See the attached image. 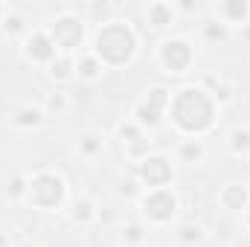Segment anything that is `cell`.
I'll return each mask as SVG.
<instances>
[{
    "label": "cell",
    "mask_w": 250,
    "mask_h": 247,
    "mask_svg": "<svg viewBox=\"0 0 250 247\" xmlns=\"http://www.w3.org/2000/svg\"><path fill=\"white\" fill-rule=\"evenodd\" d=\"M218 102L204 84H187L181 90H172V105H169V120L184 137H204L207 131L215 128L218 120Z\"/></svg>",
    "instance_id": "6da1fadb"
},
{
    "label": "cell",
    "mask_w": 250,
    "mask_h": 247,
    "mask_svg": "<svg viewBox=\"0 0 250 247\" xmlns=\"http://www.w3.org/2000/svg\"><path fill=\"white\" fill-rule=\"evenodd\" d=\"M140 50V35L128 21H108L102 26H96L93 32V47L90 53L102 62V67H128L137 59Z\"/></svg>",
    "instance_id": "7a4b0ae2"
},
{
    "label": "cell",
    "mask_w": 250,
    "mask_h": 247,
    "mask_svg": "<svg viewBox=\"0 0 250 247\" xmlns=\"http://www.w3.org/2000/svg\"><path fill=\"white\" fill-rule=\"evenodd\" d=\"M67 201V184L59 172L53 169H41L29 178V192H26V204L41 209V212H56L62 209Z\"/></svg>",
    "instance_id": "3957f363"
},
{
    "label": "cell",
    "mask_w": 250,
    "mask_h": 247,
    "mask_svg": "<svg viewBox=\"0 0 250 247\" xmlns=\"http://www.w3.org/2000/svg\"><path fill=\"white\" fill-rule=\"evenodd\" d=\"M84 23L87 21L73 15V12H62V15H56L50 21L47 32H50V38H53V44H56V50L62 56H76L84 47V38H87V26Z\"/></svg>",
    "instance_id": "277c9868"
},
{
    "label": "cell",
    "mask_w": 250,
    "mask_h": 247,
    "mask_svg": "<svg viewBox=\"0 0 250 247\" xmlns=\"http://www.w3.org/2000/svg\"><path fill=\"white\" fill-rule=\"evenodd\" d=\"M169 105H172V90L166 84H154L131 111V120L140 125L143 131H154L166 123V114H169Z\"/></svg>",
    "instance_id": "5b68a950"
},
{
    "label": "cell",
    "mask_w": 250,
    "mask_h": 247,
    "mask_svg": "<svg viewBox=\"0 0 250 247\" xmlns=\"http://www.w3.org/2000/svg\"><path fill=\"white\" fill-rule=\"evenodd\" d=\"M178 209H181V201H178L172 186H166V189H146L140 195V212L151 224H169L178 215Z\"/></svg>",
    "instance_id": "8992f818"
},
{
    "label": "cell",
    "mask_w": 250,
    "mask_h": 247,
    "mask_svg": "<svg viewBox=\"0 0 250 247\" xmlns=\"http://www.w3.org/2000/svg\"><path fill=\"white\" fill-rule=\"evenodd\" d=\"M157 62L166 73L172 76H181L187 73L189 67L195 64V44L184 38V35H175V38H166L160 41V50H157Z\"/></svg>",
    "instance_id": "52a82bcc"
},
{
    "label": "cell",
    "mask_w": 250,
    "mask_h": 247,
    "mask_svg": "<svg viewBox=\"0 0 250 247\" xmlns=\"http://www.w3.org/2000/svg\"><path fill=\"white\" fill-rule=\"evenodd\" d=\"M134 178L140 181L143 192L146 189H166V186H172L175 169H172V160L166 154H146L143 160H137Z\"/></svg>",
    "instance_id": "ba28073f"
},
{
    "label": "cell",
    "mask_w": 250,
    "mask_h": 247,
    "mask_svg": "<svg viewBox=\"0 0 250 247\" xmlns=\"http://www.w3.org/2000/svg\"><path fill=\"white\" fill-rule=\"evenodd\" d=\"M21 53H23L26 62L41 64V67H50L56 62V56H59V50H56V44H53L47 29H29V35L21 41Z\"/></svg>",
    "instance_id": "9c48e42d"
},
{
    "label": "cell",
    "mask_w": 250,
    "mask_h": 247,
    "mask_svg": "<svg viewBox=\"0 0 250 247\" xmlns=\"http://www.w3.org/2000/svg\"><path fill=\"white\" fill-rule=\"evenodd\" d=\"M215 15L227 26H236V23L245 26V23H250V0H221L215 6Z\"/></svg>",
    "instance_id": "30bf717a"
},
{
    "label": "cell",
    "mask_w": 250,
    "mask_h": 247,
    "mask_svg": "<svg viewBox=\"0 0 250 247\" xmlns=\"http://www.w3.org/2000/svg\"><path fill=\"white\" fill-rule=\"evenodd\" d=\"M218 204L227 209V212H245L250 204V192L248 186L242 184H224L218 192Z\"/></svg>",
    "instance_id": "8fae6325"
},
{
    "label": "cell",
    "mask_w": 250,
    "mask_h": 247,
    "mask_svg": "<svg viewBox=\"0 0 250 247\" xmlns=\"http://www.w3.org/2000/svg\"><path fill=\"white\" fill-rule=\"evenodd\" d=\"M146 21L151 29H166L178 21V12H175V3H166V0H154L146 6Z\"/></svg>",
    "instance_id": "7c38bea8"
},
{
    "label": "cell",
    "mask_w": 250,
    "mask_h": 247,
    "mask_svg": "<svg viewBox=\"0 0 250 247\" xmlns=\"http://www.w3.org/2000/svg\"><path fill=\"white\" fill-rule=\"evenodd\" d=\"M9 123L15 125V128H21V131H35V128H41V125L47 123V114H44V108L21 105V108H15V114L9 117Z\"/></svg>",
    "instance_id": "4fadbf2b"
},
{
    "label": "cell",
    "mask_w": 250,
    "mask_h": 247,
    "mask_svg": "<svg viewBox=\"0 0 250 247\" xmlns=\"http://www.w3.org/2000/svg\"><path fill=\"white\" fill-rule=\"evenodd\" d=\"M96 215H99V209H96V204H93L90 195H79V198H73V204H70V221H73V224H79V227L93 224Z\"/></svg>",
    "instance_id": "5bb4252c"
},
{
    "label": "cell",
    "mask_w": 250,
    "mask_h": 247,
    "mask_svg": "<svg viewBox=\"0 0 250 247\" xmlns=\"http://www.w3.org/2000/svg\"><path fill=\"white\" fill-rule=\"evenodd\" d=\"M102 73H105V67H102V62H99L93 53H82V56H76V79L93 84V82L102 79Z\"/></svg>",
    "instance_id": "9a60e30c"
},
{
    "label": "cell",
    "mask_w": 250,
    "mask_h": 247,
    "mask_svg": "<svg viewBox=\"0 0 250 247\" xmlns=\"http://www.w3.org/2000/svg\"><path fill=\"white\" fill-rule=\"evenodd\" d=\"M204 157H207L204 140H198V137H184V140L178 143V160H181V163L195 166V163H201Z\"/></svg>",
    "instance_id": "2e32d148"
},
{
    "label": "cell",
    "mask_w": 250,
    "mask_h": 247,
    "mask_svg": "<svg viewBox=\"0 0 250 247\" xmlns=\"http://www.w3.org/2000/svg\"><path fill=\"white\" fill-rule=\"evenodd\" d=\"M47 76L53 79V82H59V84H64V82H73L76 79V56H56V62L47 67Z\"/></svg>",
    "instance_id": "e0dca14e"
},
{
    "label": "cell",
    "mask_w": 250,
    "mask_h": 247,
    "mask_svg": "<svg viewBox=\"0 0 250 247\" xmlns=\"http://www.w3.org/2000/svg\"><path fill=\"white\" fill-rule=\"evenodd\" d=\"M0 32L6 35V38H26L29 35V23H26V18L21 15V12H15V9H9V15L0 21Z\"/></svg>",
    "instance_id": "ac0fdd59"
},
{
    "label": "cell",
    "mask_w": 250,
    "mask_h": 247,
    "mask_svg": "<svg viewBox=\"0 0 250 247\" xmlns=\"http://www.w3.org/2000/svg\"><path fill=\"white\" fill-rule=\"evenodd\" d=\"M201 35H204L207 44H224L230 38V26L224 21H218V18H207L201 23Z\"/></svg>",
    "instance_id": "d6986e66"
},
{
    "label": "cell",
    "mask_w": 250,
    "mask_h": 247,
    "mask_svg": "<svg viewBox=\"0 0 250 247\" xmlns=\"http://www.w3.org/2000/svg\"><path fill=\"white\" fill-rule=\"evenodd\" d=\"M102 148H105V137H102L99 131H84V134L79 137V154L96 157V154H102Z\"/></svg>",
    "instance_id": "ffe728a7"
},
{
    "label": "cell",
    "mask_w": 250,
    "mask_h": 247,
    "mask_svg": "<svg viewBox=\"0 0 250 247\" xmlns=\"http://www.w3.org/2000/svg\"><path fill=\"white\" fill-rule=\"evenodd\" d=\"M3 192H6V198H12V201H26L29 178H26V175H21V172H12V175H9V181H6V186H3Z\"/></svg>",
    "instance_id": "44dd1931"
},
{
    "label": "cell",
    "mask_w": 250,
    "mask_h": 247,
    "mask_svg": "<svg viewBox=\"0 0 250 247\" xmlns=\"http://www.w3.org/2000/svg\"><path fill=\"white\" fill-rule=\"evenodd\" d=\"M146 236H148V230H146L140 221H131V224H125L123 230H120V239H123V245H128V247H140L146 242Z\"/></svg>",
    "instance_id": "7402d4cb"
},
{
    "label": "cell",
    "mask_w": 250,
    "mask_h": 247,
    "mask_svg": "<svg viewBox=\"0 0 250 247\" xmlns=\"http://www.w3.org/2000/svg\"><path fill=\"white\" fill-rule=\"evenodd\" d=\"M230 151L236 157H248L250 154V131L248 128H233V134H230Z\"/></svg>",
    "instance_id": "603a6c76"
},
{
    "label": "cell",
    "mask_w": 250,
    "mask_h": 247,
    "mask_svg": "<svg viewBox=\"0 0 250 247\" xmlns=\"http://www.w3.org/2000/svg\"><path fill=\"white\" fill-rule=\"evenodd\" d=\"M114 21V6L111 3H90L87 6V23H108Z\"/></svg>",
    "instance_id": "cb8c5ba5"
},
{
    "label": "cell",
    "mask_w": 250,
    "mask_h": 247,
    "mask_svg": "<svg viewBox=\"0 0 250 247\" xmlns=\"http://www.w3.org/2000/svg\"><path fill=\"white\" fill-rule=\"evenodd\" d=\"M120 137H123V143L128 145V148L137 145V143H146V131L134 123V120H128V123L120 125Z\"/></svg>",
    "instance_id": "d4e9b609"
},
{
    "label": "cell",
    "mask_w": 250,
    "mask_h": 247,
    "mask_svg": "<svg viewBox=\"0 0 250 247\" xmlns=\"http://www.w3.org/2000/svg\"><path fill=\"white\" fill-rule=\"evenodd\" d=\"M178 239H181V245H198L204 239V227L195 224V221H184L178 227Z\"/></svg>",
    "instance_id": "484cf974"
},
{
    "label": "cell",
    "mask_w": 250,
    "mask_h": 247,
    "mask_svg": "<svg viewBox=\"0 0 250 247\" xmlns=\"http://www.w3.org/2000/svg\"><path fill=\"white\" fill-rule=\"evenodd\" d=\"M67 105H70V99H67V93L64 90H53L50 96H47V102H44V114H64L67 111Z\"/></svg>",
    "instance_id": "4316f807"
},
{
    "label": "cell",
    "mask_w": 250,
    "mask_h": 247,
    "mask_svg": "<svg viewBox=\"0 0 250 247\" xmlns=\"http://www.w3.org/2000/svg\"><path fill=\"white\" fill-rule=\"evenodd\" d=\"M137 192H140V181H137V178H134V181H125V184L120 186V195H125V198H131V195H137ZM140 195H143V192H140Z\"/></svg>",
    "instance_id": "83f0119b"
},
{
    "label": "cell",
    "mask_w": 250,
    "mask_h": 247,
    "mask_svg": "<svg viewBox=\"0 0 250 247\" xmlns=\"http://www.w3.org/2000/svg\"><path fill=\"white\" fill-rule=\"evenodd\" d=\"M175 12H187V15H192V12H198V3L184 0V3H178V6H175Z\"/></svg>",
    "instance_id": "f1b7e54d"
},
{
    "label": "cell",
    "mask_w": 250,
    "mask_h": 247,
    "mask_svg": "<svg viewBox=\"0 0 250 247\" xmlns=\"http://www.w3.org/2000/svg\"><path fill=\"white\" fill-rule=\"evenodd\" d=\"M0 247H12V242H9V236H6V233H0Z\"/></svg>",
    "instance_id": "f546056e"
},
{
    "label": "cell",
    "mask_w": 250,
    "mask_h": 247,
    "mask_svg": "<svg viewBox=\"0 0 250 247\" xmlns=\"http://www.w3.org/2000/svg\"><path fill=\"white\" fill-rule=\"evenodd\" d=\"M6 15H9V6H6V3H0V21H3Z\"/></svg>",
    "instance_id": "4dcf8cb0"
},
{
    "label": "cell",
    "mask_w": 250,
    "mask_h": 247,
    "mask_svg": "<svg viewBox=\"0 0 250 247\" xmlns=\"http://www.w3.org/2000/svg\"><path fill=\"white\" fill-rule=\"evenodd\" d=\"M242 35H245V38L250 41V23H245V26H242Z\"/></svg>",
    "instance_id": "1f68e13d"
},
{
    "label": "cell",
    "mask_w": 250,
    "mask_h": 247,
    "mask_svg": "<svg viewBox=\"0 0 250 247\" xmlns=\"http://www.w3.org/2000/svg\"><path fill=\"white\" fill-rule=\"evenodd\" d=\"M245 224H248V230H250V204H248V209H245Z\"/></svg>",
    "instance_id": "d6a6232c"
},
{
    "label": "cell",
    "mask_w": 250,
    "mask_h": 247,
    "mask_svg": "<svg viewBox=\"0 0 250 247\" xmlns=\"http://www.w3.org/2000/svg\"><path fill=\"white\" fill-rule=\"evenodd\" d=\"M21 247H35V245H21Z\"/></svg>",
    "instance_id": "836d02e7"
}]
</instances>
